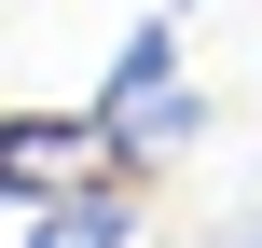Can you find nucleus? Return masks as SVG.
Returning a JSON list of instances; mask_svg holds the SVG:
<instances>
[{
	"mask_svg": "<svg viewBox=\"0 0 262 248\" xmlns=\"http://www.w3.org/2000/svg\"><path fill=\"white\" fill-rule=\"evenodd\" d=\"M28 248H138V179H55L41 207H28Z\"/></svg>",
	"mask_w": 262,
	"mask_h": 248,
	"instance_id": "obj_2",
	"label": "nucleus"
},
{
	"mask_svg": "<svg viewBox=\"0 0 262 248\" xmlns=\"http://www.w3.org/2000/svg\"><path fill=\"white\" fill-rule=\"evenodd\" d=\"M55 166H111L97 152V110H0V207H41Z\"/></svg>",
	"mask_w": 262,
	"mask_h": 248,
	"instance_id": "obj_1",
	"label": "nucleus"
},
{
	"mask_svg": "<svg viewBox=\"0 0 262 248\" xmlns=\"http://www.w3.org/2000/svg\"><path fill=\"white\" fill-rule=\"evenodd\" d=\"M166 14H207V0H166Z\"/></svg>",
	"mask_w": 262,
	"mask_h": 248,
	"instance_id": "obj_5",
	"label": "nucleus"
},
{
	"mask_svg": "<svg viewBox=\"0 0 262 248\" xmlns=\"http://www.w3.org/2000/svg\"><path fill=\"white\" fill-rule=\"evenodd\" d=\"M166 83H180V14H138V28H124V55L97 69V97H83V110L111 124V110H138V97H166Z\"/></svg>",
	"mask_w": 262,
	"mask_h": 248,
	"instance_id": "obj_3",
	"label": "nucleus"
},
{
	"mask_svg": "<svg viewBox=\"0 0 262 248\" xmlns=\"http://www.w3.org/2000/svg\"><path fill=\"white\" fill-rule=\"evenodd\" d=\"M207 248H262V207H235V221H221V235H207Z\"/></svg>",
	"mask_w": 262,
	"mask_h": 248,
	"instance_id": "obj_4",
	"label": "nucleus"
}]
</instances>
